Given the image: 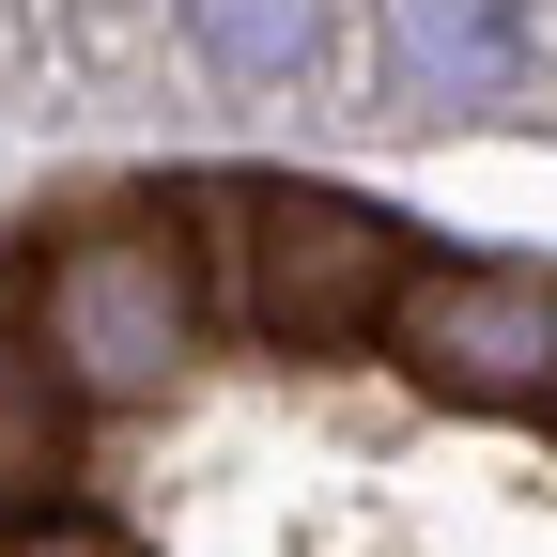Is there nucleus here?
<instances>
[{
  "instance_id": "1",
  "label": "nucleus",
  "mask_w": 557,
  "mask_h": 557,
  "mask_svg": "<svg viewBox=\"0 0 557 557\" xmlns=\"http://www.w3.org/2000/svg\"><path fill=\"white\" fill-rule=\"evenodd\" d=\"M248 310L263 341H295V357H341V341H387L403 310V218H372L357 186H248Z\"/></svg>"
},
{
  "instance_id": "2",
  "label": "nucleus",
  "mask_w": 557,
  "mask_h": 557,
  "mask_svg": "<svg viewBox=\"0 0 557 557\" xmlns=\"http://www.w3.org/2000/svg\"><path fill=\"white\" fill-rule=\"evenodd\" d=\"M32 310H47V357H62V387H78V403H139V387L186 372L201 278H186L171 233H78V248H47Z\"/></svg>"
},
{
  "instance_id": "3",
  "label": "nucleus",
  "mask_w": 557,
  "mask_h": 557,
  "mask_svg": "<svg viewBox=\"0 0 557 557\" xmlns=\"http://www.w3.org/2000/svg\"><path fill=\"white\" fill-rule=\"evenodd\" d=\"M387 357L434 403H557V263H418L387 310Z\"/></svg>"
},
{
  "instance_id": "4",
  "label": "nucleus",
  "mask_w": 557,
  "mask_h": 557,
  "mask_svg": "<svg viewBox=\"0 0 557 557\" xmlns=\"http://www.w3.org/2000/svg\"><path fill=\"white\" fill-rule=\"evenodd\" d=\"M387 62H403L418 124H465L542 62V32H527V0H387Z\"/></svg>"
},
{
  "instance_id": "5",
  "label": "nucleus",
  "mask_w": 557,
  "mask_h": 557,
  "mask_svg": "<svg viewBox=\"0 0 557 557\" xmlns=\"http://www.w3.org/2000/svg\"><path fill=\"white\" fill-rule=\"evenodd\" d=\"M62 434H78V387L47 357V310L0 295V511L47 527V480H62Z\"/></svg>"
},
{
  "instance_id": "6",
  "label": "nucleus",
  "mask_w": 557,
  "mask_h": 557,
  "mask_svg": "<svg viewBox=\"0 0 557 557\" xmlns=\"http://www.w3.org/2000/svg\"><path fill=\"white\" fill-rule=\"evenodd\" d=\"M186 16H201V62L218 78H295L325 47V0H186Z\"/></svg>"
},
{
  "instance_id": "7",
  "label": "nucleus",
  "mask_w": 557,
  "mask_h": 557,
  "mask_svg": "<svg viewBox=\"0 0 557 557\" xmlns=\"http://www.w3.org/2000/svg\"><path fill=\"white\" fill-rule=\"evenodd\" d=\"M0 557H139V542H109V527H16Z\"/></svg>"
}]
</instances>
